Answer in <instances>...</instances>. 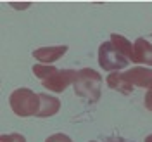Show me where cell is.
<instances>
[{
  "label": "cell",
  "mask_w": 152,
  "mask_h": 142,
  "mask_svg": "<svg viewBox=\"0 0 152 142\" xmlns=\"http://www.w3.org/2000/svg\"><path fill=\"white\" fill-rule=\"evenodd\" d=\"M33 73L40 78L43 88L50 92H64L71 83H75L78 71L75 69H57L52 64H35Z\"/></svg>",
  "instance_id": "obj_1"
},
{
  "label": "cell",
  "mask_w": 152,
  "mask_h": 142,
  "mask_svg": "<svg viewBox=\"0 0 152 142\" xmlns=\"http://www.w3.org/2000/svg\"><path fill=\"white\" fill-rule=\"evenodd\" d=\"M73 87L78 97L85 99L88 102H97L100 99V90H102V76L92 68H83L78 71Z\"/></svg>",
  "instance_id": "obj_2"
},
{
  "label": "cell",
  "mask_w": 152,
  "mask_h": 142,
  "mask_svg": "<svg viewBox=\"0 0 152 142\" xmlns=\"http://www.w3.org/2000/svg\"><path fill=\"white\" fill-rule=\"evenodd\" d=\"M9 104L16 116H37L40 111V95L29 88H16L9 97Z\"/></svg>",
  "instance_id": "obj_3"
},
{
  "label": "cell",
  "mask_w": 152,
  "mask_h": 142,
  "mask_svg": "<svg viewBox=\"0 0 152 142\" xmlns=\"http://www.w3.org/2000/svg\"><path fill=\"white\" fill-rule=\"evenodd\" d=\"M99 64H100V68H104L105 71L114 73V71L123 69L128 64V59L121 56L111 42H104L99 47Z\"/></svg>",
  "instance_id": "obj_4"
},
{
  "label": "cell",
  "mask_w": 152,
  "mask_h": 142,
  "mask_svg": "<svg viewBox=\"0 0 152 142\" xmlns=\"http://www.w3.org/2000/svg\"><path fill=\"white\" fill-rule=\"evenodd\" d=\"M124 80L133 87H142V88H152V69L151 68L135 66L123 73Z\"/></svg>",
  "instance_id": "obj_5"
},
{
  "label": "cell",
  "mask_w": 152,
  "mask_h": 142,
  "mask_svg": "<svg viewBox=\"0 0 152 142\" xmlns=\"http://www.w3.org/2000/svg\"><path fill=\"white\" fill-rule=\"evenodd\" d=\"M67 52V45H56V47H40L37 50H33V57L43 63V64H50L56 63L57 59L64 56Z\"/></svg>",
  "instance_id": "obj_6"
},
{
  "label": "cell",
  "mask_w": 152,
  "mask_h": 142,
  "mask_svg": "<svg viewBox=\"0 0 152 142\" xmlns=\"http://www.w3.org/2000/svg\"><path fill=\"white\" fill-rule=\"evenodd\" d=\"M40 95V111H38L37 116L40 118H47V116H54V114L59 113L61 109V101L54 97V95L48 94H38Z\"/></svg>",
  "instance_id": "obj_7"
},
{
  "label": "cell",
  "mask_w": 152,
  "mask_h": 142,
  "mask_svg": "<svg viewBox=\"0 0 152 142\" xmlns=\"http://www.w3.org/2000/svg\"><path fill=\"white\" fill-rule=\"evenodd\" d=\"M133 47H135V63L152 64V43H149L145 38H137Z\"/></svg>",
  "instance_id": "obj_8"
},
{
  "label": "cell",
  "mask_w": 152,
  "mask_h": 142,
  "mask_svg": "<svg viewBox=\"0 0 152 142\" xmlns=\"http://www.w3.org/2000/svg\"><path fill=\"white\" fill-rule=\"evenodd\" d=\"M111 43L118 49V52H119L121 56H124L128 61H133V63H135V47L132 45L130 40H126V38H124L123 35H119V33H113V35H111Z\"/></svg>",
  "instance_id": "obj_9"
},
{
  "label": "cell",
  "mask_w": 152,
  "mask_h": 142,
  "mask_svg": "<svg viewBox=\"0 0 152 142\" xmlns=\"http://www.w3.org/2000/svg\"><path fill=\"white\" fill-rule=\"evenodd\" d=\"M107 87L109 88H113V90H118V92H121V94H132L133 92V85H130L126 80H124L123 73H118V71H114V73H109L107 76Z\"/></svg>",
  "instance_id": "obj_10"
},
{
  "label": "cell",
  "mask_w": 152,
  "mask_h": 142,
  "mask_svg": "<svg viewBox=\"0 0 152 142\" xmlns=\"http://www.w3.org/2000/svg\"><path fill=\"white\" fill-rule=\"evenodd\" d=\"M0 142H26L21 133H4L0 135Z\"/></svg>",
  "instance_id": "obj_11"
},
{
  "label": "cell",
  "mask_w": 152,
  "mask_h": 142,
  "mask_svg": "<svg viewBox=\"0 0 152 142\" xmlns=\"http://www.w3.org/2000/svg\"><path fill=\"white\" fill-rule=\"evenodd\" d=\"M45 142H73L67 135H64V133H54V135H50Z\"/></svg>",
  "instance_id": "obj_12"
},
{
  "label": "cell",
  "mask_w": 152,
  "mask_h": 142,
  "mask_svg": "<svg viewBox=\"0 0 152 142\" xmlns=\"http://www.w3.org/2000/svg\"><path fill=\"white\" fill-rule=\"evenodd\" d=\"M143 104H145V107L149 109V111H152V88L145 94V99H143Z\"/></svg>",
  "instance_id": "obj_13"
},
{
  "label": "cell",
  "mask_w": 152,
  "mask_h": 142,
  "mask_svg": "<svg viewBox=\"0 0 152 142\" xmlns=\"http://www.w3.org/2000/svg\"><path fill=\"white\" fill-rule=\"evenodd\" d=\"M104 142H128V141H124L121 137H105Z\"/></svg>",
  "instance_id": "obj_14"
},
{
  "label": "cell",
  "mask_w": 152,
  "mask_h": 142,
  "mask_svg": "<svg viewBox=\"0 0 152 142\" xmlns=\"http://www.w3.org/2000/svg\"><path fill=\"white\" fill-rule=\"evenodd\" d=\"M10 5H12V7H19V9H23V7H28L29 4H14V2H12Z\"/></svg>",
  "instance_id": "obj_15"
},
{
  "label": "cell",
  "mask_w": 152,
  "mask_h": 142,
  "mask_svg": "<svg viewBox=\"0 0 152 142\" xmlns=\"http://www.w3.org/2000/svg\"><path fill=\"white\" fill-rule=\"evenodd\" d=\"M145 142H152V133H151V135H147V137H145Z\"/></svg>",
  "instance_id": "obj_16"
},
{
  "label": "cell",
  "mask_w": 152,
  "mask_h": 142,
  "mask_svg": "<svg viewBox=\"0 0 152 142\" xmlns=\"http://www.w3.org/2000/svg\"><path fill=\"white\" fill-rule=\"evenodd\" d=\"M92 142H95V141H92Z\"/></svg>",
  "instance_id": "obj_17"
}]
</instances>
